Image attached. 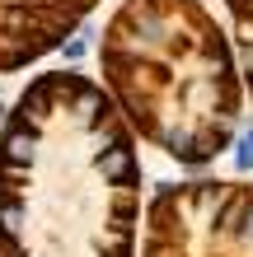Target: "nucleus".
<instances>
[{
	"instance_id": "f257e3e1",
	"label": "nucleus",
	"mask_w": 253,
	"mask_h": 257,
	"mask_svg": "<svg viewBox=\"0 0 253 257\" xmlns=\"http://www.w3.org/2000/svg\"><path fill=\"white\" fill-rule=\"evenodd\" d=\"M136 159L108 98L42 75L0 136V257H131Z\"/></svg>"
},
{
	"instance_id": "f03ea898",
	"label": "nucleus",
	"mask_w": 253,
	"mask_h": 257,
	"mask_svg": "<svg viewBox=\"0 0 253 257\" xmlns=\"http://www.w3.org/2000/svg\"><path fill=\"white\" fill-rule=\"evenodd\" d=\"M239 164L253 169V131H244V141H239Z\"/></svg>"
}]
</instances>
